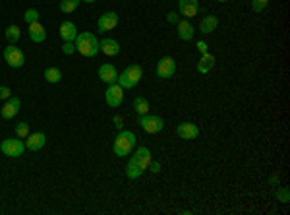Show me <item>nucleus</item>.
Here are the masks:
<instances>
[{"mask_svg": "<svg viewBox=\"0 0 290 215\" xmlns=\"http://www.w3.org/2000/svg\"><path fill=\"white\" fill-rule=\"evenodd\" d=\"M4 35H6V39H8L12 45H16V43L20 41V37H22V29H20L18 25H8L6 31H4Z\"/></svg>", "mask_w": 290, "mask_h": 215, "instance_id": "obj_22", "label": "nucleus"}, {"mask_svg": "<svg viewBox=\"0 0 290 215\" xmlns=\"http://www.w3.org/2000/svg\"><path fill=\"white\" fill-rule=\"evenodd\" d=\"M277 182H279V176H277V174H273V176H271V184H277Z\"/></svg>", "mask_w": 290, "mask_h": 215, "instance_id": "obj_36", "label": "nucleus"}, {"mask_svg": "<svg viewBox=\"0 0 290 215\" xmlns=\"http://www.w3.org/2000/svg\"><path fill=\"white\" fill-rule=\"evenodd\" d=\"M198 50H200V54H203V52H207V48H209V45L205 43V41H198Z\"/></svg>", "mask_w": 290, "mask_h": 215, "instance_id": "obj_35", "label": "nucleus"}, {"mask_svg": "<svg viewBox=\"0 0 290 215\" xmlns=\"http://www.w3.org/2000/svg\"><path fill=\"white\" fill-rule=\"evenodd\" d=\"M215 62H217V58L211 54V52H203L200 58V62H198V72L200 74H207V72L213 70V66H215Z\"/></svg>", "mask_w": 290, "mask_h": 215, "instance_id": "obj_20", "label": "nucleus"}, {"mask_svg": "<svg viewBox=\"0 0 290 215\" xmlns=\"http://www.w3.org/2000/svg\"><path fill=\"white\" fill-rule=\"evenodd\" d=\"M80 2H82V0H62V2H60V12H62V14H72V12H76L78 6H80Z\"/></svg>", "mask_w": 290, "mask_h": 215, "instance_id": "obj_25", "label": "nucleus"}, {"mask_svg": "<svg viewBox=\"0 0 290 215\" xmlns=\"http://www.w3.org/2000/svg\"><path fill=\"white\" fill-rule=\"evenodd\" d=\"M99 50H101V52H105L107 56H116V54L120 52V45H118V41H116V39L105 37V39H101V41H99Z\"/></svg>", "mask_w": 290, "mask_h": 215, "instance_id": "obj_15", "label": "nucleus"}, {"mask_svg": "<svg viewBox=\"0 0 290 215\" xmlns=\"http://www.w3.org/2000/svg\"><path fill=\"white\" fill-rule=\"evenodd\" d=\"M16 134H18L20 140H25V138L29 136V124H27V122H20L18 128H16Z\"/></svg>", "mask_w": 290, "mask_h": 215, "instance_id": "obj_27", "label": "nucleus"}, {"mask_svg": "<svg viewBox=\"0 0 290 215\" xmlns=\"http://www.w3.org/2000/svg\"><path fill=\"white\" fill-rule=\"evenodd\" d=\"M20 107H22V103H20V99H18V97H10V99H6V105L0 109L2 119L4 120L14 119V117L20 113Z\"/></svg>", "mask_w": 290, "mask_h": 215, "instance_id": "obj_12", "label": "nucleus"}, {"mask_svg": "<svg viewBox=\"0 0 290 215\" xmlns=\"http://www.w3.org/2000/svg\"><path fill=\"white\" fill-rule=\"evenodd\" d=\"M82 2H87V4H93V2H97V0H82Z\"/></svg>", "mask_w": 290, "mask_h": 215, "instance_id": "obj_37", "label": "nucleus"}, {"mask_svg": "<svg viewBox=\"0 0 290 215\" xmlns=\"http://www.w3.org/2000/svg\"><path fill=\"white\" fill-rule=\"evenodd\" d=\"M60 37L64 39V43L66 41H76V37H78V27L74 22H62L60 24Z\"/></svg>", "mask_w": 290, "mask_h": 215, "instance_id": "obj_19", "label": "nucleus"}, {"mask_svg": "<svg viewBox=\"0 0 290 215\" xmlns=\"http://www.w3.org/2000/svg\"><path fill=\"white\" fill-rule=\"evenodd\" d=\"M135 142H137V138H135L134 132H130V130H120L118 136L114 138V145H112L114 155H116V157L130 155L132 149L135 147Z\"/></svg>", "mask_w": 290, "mask_h": 215, "instance_id": "obj_3", "label": "nucleus"}, {"mask_svg": "<svg viewBox=\"0 0 290 215\" xmlns=\"http://www.w3.org/2000/svg\"><path fill=\"white\" fill-rule=\"evenodd\" d=\"M166 22H168V24H178L180 22L178 12H168V14H166Z\"/></svg>", "mask_w": 290, "mask_h": 215, "instance_id": "obj_31", "label": "nucleus"}, {"mask_svg": "<svg viewBox=\"0 0 290 215\" xmlns=\"http://www.w3.org/2000/svg\"><path fill=\"white\" fill-rule=\"evenodd\" d=\"M29 39L33 41V43H43L46 39V29L43 27L41 22H35V24H29Z\"/></svg>", "mask_w": 290, "mask_h": 215, "instance_id": "obj_17", "label": "nucleus"}, {"mask_svg": "<svg viewBox=\"0 0 290 215\" xmlns=\"http://www.w3.org/2000/svg\"><path fill=\"white\" fill-rule=\"evenodd\" d=\"M134 109H135V113L141 117V115H147L149 113V101L145 99V97H135L134 99Z\"/></svg>", "mask_w": 290, "mask_h": 215, "instance_id": "obj_23", "label": "nucleus"}, {"mask_svg": "<svg viewBox=\"0 0 290 215\" xmlns=\"http://www.w3.org/2000/svg\"><path fill=\"white\" fill-rule=\"evenodd\" d=\"M12 97V91L8 86H0V99H10Z\"/></svg>", "mask_w": 290, "mask_h": 215, "instance_id": "obj_32", "label": "nucleus"}, {"mask_svg": "<svg viewBox=\"0 0 290 215\" xmlns=\"http://www.w3.org/2000/svg\"><path fill=\"white\" fill-rule=\"evenodd\" d=\"M139 124L147 134H159L165 128V120L155 115H141L139 117Z\"/></svg>", "mask_w": 290, "mask_h": 215, "instance_id": "obj_6", "label": "nucleus"}, {"mask_svg": "<svg viewBox=\"0 0 290 215\" xmlns=\"http://www.w3.org/2000/svg\"><path fill=\"white\" fill-rule=\"evenodd\" d=\"M147 169H149V171H151V172L155 174V172H159V171H161V163H159V161H151Z\"/></svg>", "mask_w": 290, "mask_h": 215, "instance_id": "obj_34", "label": "nucleus"}, {"mask_svg": "<svg viewBox=\"0 0 290 215\" xmlns=\"http://www.w3.org/2000/svg\"><path fill=\"white\" fill-rule=\"evenodd\" d=\"M124 120H122V117L120 115H114V126L118 128V130H124V124H122Z\"/></svg>", "mask_w": 290, "mask_h": 215, "instance_id": "obj_33", "label": "nucleus"}, {"mask_svg": "<svg viewBox=\"0 0 290 215\" xmlns=\"http://www.w3.org/2000/svg\"><path fill=\"white\" fill-rule=\"evenodd\" d=\"M74 45H76V50H78L80 54H83V56H87V58H93V56H97V54L101 52V50H99V39H97L91 31L78 33Z\"/></svg>", "mask_w": 290, "mask_h": 215, "instance_id": "obj_2", "label": "nucleus"}, {"mask_svg": "<svg viewBox=\"0 0 290 215\" xmlns=\"http://www.w3.org/2000/svg\"><path fill=\"white\" fill-rule=\"evenodd\" d=\"M151 151L147 147H137L134 151V155L130 157L128 161V167H126V176L128 178H139L143 174V171L149 167L151 163Z\"/></svg>", "mask_w": 290, "mask_h": 215, "instance_id": "obj_1", "label": "nucleus"}, {"mask_svg": "<svg viewBox=\"0 0 290 215\" xmlns=\"http://www.w3.org/2000/svg\"><path fill=\"white\" fill-rule=\"evenodd\" d=\"M141 78H143V68L139 64H132V66H128L122 74H118L116 84L122 89H132V87H135L141 82Z\"/></svg>", "mask_w": 290, "mask_h": 215, "instance_id": "obj_4", "label": "nucleus"}, {"mask_svg": "<svg viewBox=\"0 0 290 215\" xmlns=\"http://www.w3.org/2000/svg\"><path fill=\"white\" fill-rule=\"evenodd\" d=\"M39 10H35V8H29V10H25V14H23V20L29 24H35V22H39Z\"/></svg>", "mask_w": 290, "mask_h": 215, "instance_id": "obj_26", "label": "nucleus"}, {"mask_svg": "<svg viewBox=\"0 0 290 215\" xmlns=\"http://www.w3.org/2000/svg\"><path fill=\"white\" fill-rule=\"evenodd\" d=\"M267 6H269V0H251V10L257 12V14L263 12Z\"/></svg>", "mask_w": 290, "mask_h": 215, "instance_id": "obj_28", "label": "nucleus"}, {"mask_svg": "<svg viewBox=\"0 0 290 215\" xmlns=\"http://www.w3.org/2000/svg\"><path fill=\"white\" fill-rule=\"evenodd\" d=\"M178 37L182 41H192L194 39V35H196V31H194V25L190 24V20H180L178 24Z\"/></svg>", "mask_w": 290, "mask_h": 215, "instance_id": "obj_18", "label": "nucleus"}, {"mask_svg": "<svg viewBox=\"0 0 290 215\" xmlns=\"http://www.w3.org/2000/svg\"><path fill=\"white\" fill-rule=\"evenodd\" d=\"M217 25H219V18L217 16H205L203 20H201V33L203 35H209V33H213L215 29H217Z\"/></svg>", "mask_w": 290, "mask_h": 215, "instance_id": "obj_21", "label": "nucleus"}, {"mask_svg": "<svg viewBox=\"0 0 290 215\" xmlns=\"http://www.w3.org/2000/svg\"><path fill=\"white\" fill-rule=\"evenodd\" d=\"M45 80L48 82V84H58V82L62 80V72H60V68H56V66L46 68L45 70Z\"/></svg>", "mask_w": 290, "mask_h": 215, "instance_id": "obj_24", "label": "nucleus"}, {"mask_svg": "<svg viewBox=\"0 0 290 215\" xmlns=\"http://www.w3.org/2000/svg\"><path fill=\"white\" fill-rule=\"evenodd\" d=\"M275 196H277V200H279L281 204H289V202H290L289 188H279V190H277V194H275Z\"/></svg>", "mask_w": 290, "mask_h": 215, "instance_id": "obj_29", "label": "nucleus"}, {"mask_svg": "<svg viewBox=\"0 0 290 215\" xmlns=\"http://www.w3.org/2000/svg\"><path fill=\"white\" fill-rule=\"evenodd\" d=\"M0 149L8 157H22L23 151H25V143L22 140H16V138H8L0 143Z\"/></svg>", "mask_w": 290, "mask_h": 215, "instance_id": "obj_7", "label": "nucleus"}, {"mask_svg": "<svg viewBox=\"0 0 290 215\" xmlns=\"http://www.w3.org/2000/svg\"><path fill=\"white\" fill-rule=\"evenodd\" d=\"M2 56H4V60H6V64L10 68H22L23 64H25V54L18 47H14V45L4 48V54Z\"/></svg>", "mask_w": 290, "mask_h": 215, "instance_id": "obj_5", "label": "nucleus"}, {"mask_svg": "<svg viewBox=\"0 0 290 215\" xmlns=\"http://www.w3.org/2000/svg\"><path fill=\"white\" fill-rule=\"evenodd\" d=\"M116 25H118V14H116V12H107V14H103V16L99 18V22H97L99 31H111Z\"/></svg>", "mask_w": 290, "mask_h": 215, "instance_id": "obj_14", "label": "nucleus"}, {"mask_svg": "<svg viewBox=\"0 0 290 215\" xmlns=\"http://www.w3.org/2000/svg\"><path fill=\"white\" fill-rule=\"evenodd\" d=\"M25 140H27V142H25V149H29V151H39V149L45 147L46 134L45 132H33V134H29Z\"/></svg>", "mask_w": 290, "mask_h": 215, "instance_id": "obj_13", "label": "nucleus"}, {"mask_svg": "<svg viewBox=\"0 0 290 215\" xmlns=\"http://www.w3.org/2000/svg\"><path fill=\"white\" fill-rule=\"evenodd\" d=\"M62 52H64V54H74V52H76V45H74V41H66V43H64V47H62Z\"/></svg>", "mask_w": 290, "mask_h": 215, "instance_id": "obj_30", "label": "nucleus"}, {"mask_svg": "<svg viewBox=\"0 0 290 215\" xmlns=\"http://www.w3.org/2000/svg\"><path fill=\"white\" fill-rule=\"evenodd\" d=\"M217 2H223V4H224V2H228V0H217Z\"/></svg>", "mask_w": 290, "mask_h": 215, "instance_id": "obj_38", "label": "nucleus"}, {"mask_svg": "<svg viewBox=\"0 0 290 215\" xmlns=\"http://www.w3.org/2000/svg\"><path fill=\"white\" fill-rule=\"evenodd\" d=\"M105 101L107 105L112 107V109H118L122 103H124V89L118 86V84H111L105 91Z\"/></svg>", "mask_w": 290, "mask_h": 215, "instance_id": "obj_8", "label": "nucleus"}, {"mask_svg": "<svg viewBox=\"0 0 290 215\" xmlns=\"http://www.w3.org/2000/svg\"><path fill=\"white\" fill-rule=\"evenodd\" d=\"M176 74V60L172 56H163L157 64V76L161 80H166V78H172Z\"/></svg>", "mask_w": 290, "mask_h": 215, "instance_id": "obj_9", "label": "nucleus"}, {"mask_svg": "<svg viewBox=\"0 0 290 215\" xmlns=\"http://www.w3.org/2000/svg\"><path fill=\"white\" fill-rule=\"evenodd\" d=\"M200 12V2L198 0H178V14L184 16L186 20L198 16Z\"/></svg>", "mask_w": 290, "mask_h": 215, "instance_id": "obj_11", "label": "nucleus"}, {"mask_svg": "<svg viewBox=\"0 0 290 215\" xmlns=\"http://www.w3.org/2000/svg\"><path fill=\"white\" fill-rule=\"evenodd\" d=\"M176 134H178L182 140H196V138H200L201 130L198 124H194V122H182L176 126Z\"/></svg>", "mask_w": 290, "mask_h": 215, "instance_id": "obj_10", "label": "nucleus"}, {"mask_svg": "<svg viewBox=\"0 0 290 215\" xmlns=\"http://www.w3.org/2000/svg\"><path fill=\"white\" fill-rule=\"evenodd\" d=\"M99 78L105 82V84H116V80H118V70H116V66L114 64H103L101 68H99Z\"/></svg>", "mask_w": 290, "mask_h": 215, "instance_id": "obj_16", "label": "nucleus"}]
</instances>
